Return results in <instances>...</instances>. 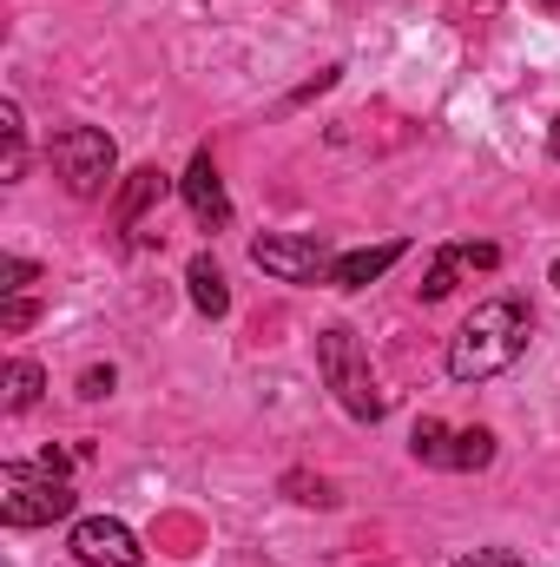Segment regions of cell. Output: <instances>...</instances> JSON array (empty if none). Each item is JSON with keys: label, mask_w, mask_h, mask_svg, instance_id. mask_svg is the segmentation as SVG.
<instances>
[{"label": "cell", "mask_w": 560, "mask_h": 567, "mask_svg": "<svg viewBox=\"0 0 560 567\" xmlns=\"http://www.w3.org/2000/svg\"><path fill=\"white\" fill-rule=\"evenodd\" d=\"M528 337H535L528 303L488 297V303H475L468 323L448 337V377H455V383H488V377H501L508 363H521Z\"/></svg>", "instance_id": "cell-1"}, {"label": "cell", "mask_w": 560, "mask_h": 567, "mask_svg": "<svg viewBox=\"0 0 560 567\" xmlns=\"http://www.w3.org/2000/svg\"><path fill=\"white\" fill-rule=\"evenodd\" d=\"M317 370H323V383L336 390V403H343L356 423H383V390H376L370 350L356 343V330H350V323L317 330Z\"/></svg>", "instance_id": "cell-2"}, {"label": "cell", "mask_w": 560, "mask_h": 567, "mask_svg": "<svg viewBox=\"0 0 560 567\" xmlns=\"http://www.w3.org/2000/svg\"><path fill=\"white\" fill-rule=\"evenodd\" d=\"M73 515V488L66 475L53 468H27V462H7L0 468V522L7 528H53Z\"/></svg>", "instance_id": "cell-3"}, {"label": "cell", "mask_w": 560, "mask_h": 567, "mask_svg": "<svg viewBox=\"0 0 560 567\" xmlns=\"http://www.w3.org/2000/svg\"><path fill=\"white\" fill-rule=\"evenodd\" d=\"M46 158H53V172L66 178L73 198H100V192L113 185V172H120V145L106 140L100 126H66V133H53Z\"/></svg>", "instance_id": "cell-4"}, {"label": "cell", "mask_w": 560, "mask_h": 567, "mask_svg": "<svg viewBox=\"0 0 560 567\" xmlns=\"http://www.w3.org/2000/svg\"><path fill=\"white\" fill-rule=\"evenodd\" d=\"M251 265L278 284H317L336 271V251L317 231H265V238H251Z\"/></svg>", "instance_id": "cell-5"}, {"label": "cell", "mask_w": 560, "mask_h": 567, "mask_svg": "<svg viewBox=\"0 0 560 567\" xmlns=\"http://www.w3.org/2000/svg\"><path fill=\"white\" fill-rule=\"evenodd\" d=\"M73 555L86 567H139L145 548L139 535L126 528V522H113V515H86V522H73V542H66Z\"/></svg>", "instance_id": "cell-6"}, {"label": "cell", "mask_w": 560, "mask_h": 567, "mask_svg": "<svg viewBox=\"0 0 560 567\" xmlns=\"http://www.w3.org/2000/svg\"><path fill=\"white\" fill-rule=\"evenodd\" d=\"M178 192H185V205H191V218H198L205 231H225V225H231V198H225V178H218L211 152H191Z\"/></svg>", "instance_id": "cell-7"}, {"label": "cell", "mask_w": 560, "mask_h": 567, "mask_svg": "<svg viewBox=\"0 0 560 567\" xmlns=\"http://www.w3.org/2000/svg\"><path fill=\"white\" fill-rule=\"evenodd\" d=\"M501 265V245H448V251H435V265H428V278H422V303H442L462 271H495Z\"/></svg>", "instance_id": "cell-8"}, {"label": "cell", "mask_w": 560, "mask_h": 567, "mask_svg": "<svg viewBox=\"0 0 560 567\" xmlns=\"http://www.w3.org/2000/svg\"><path fill=\"white\" fill-rule=\"evenodd\" d=\"M403 251H409L403 238H383V245L343 251V258H336V271H330V284H336V290H363V284H376V278H383V271H390V265H396Z\"/></svg>", "instance_id": "cell-9"}, {"label": "cell", "mask_w": 560, "mask_h": 567, "mask_svg": "<svg viewBox=\"0 0 560 567\" xmlns=\"http://www.w3.org/2000/svg\"><path fill=\"white\" fill-rule=\"evenodd\" d=\"M165 192H172V178H165L158 165H139V172H126V185H120V205H113V218H120V225H139V218L152 212V205H158V198H165Z\"/></svg>", "instance_id": "cell-10"}, {"label": "cell", "mask_w": 560, "mask_h": 567, "mask_svg": "<svg viewBox=\"0 0 560 567\" xmlns=\"http://www.w3.org/2000/svg\"><path fill=\"white\" fill-rule=\"evenodd\" d=\"M185 290H191V310H198V317H225V310H231V290H225V271L211 265V251H198V258L185 265Z\"/></svg>", "instance_id": "cell-11"}, {"label": "cell", "mask_w": 560, "mask_h": 567, "mask_svg": "<svg viewBox=\"0 0 560 567\" xmlns=\"http://www.w3.org/2000/svg\"><path fill=\"white\" fill-rule=\"evenodd\" d=\"M495 462V429H455V449H448V468H462V475H475V468H488Z\"/></svg>", "instance_id": "cell-12"}, {"label": "cell", "mask_w": 560, "mask_h": 567, "mask_svg": "<svg viewBox=\"0 0 560 567\" xmlns=\"http://www.w3.org/2000/svg\"><path fill=\"white\" fill-rule=\"evenodd\" d=\"M0 140H7V158H0V178L13 185V178L27 172V126H20V106H13V100L0 106Z\"/></svg>", "instance_id": "cell-13"}, {"label": "cell", "mask_w": 560, "mask_h": 567, "mask_svg": "<svg viewBox=\"0 0 560 567\" xmlns=\"http://www.w3.org/2000/svg\"><path fill=\"white\" fill-rule=\"evenodd\" d=\"M40 390H46V370L40 363H7V410H33L40 403Z\"/></svg>", "instance_id": "cell-14"}, {"label": "cell", "mask_w": 560, "mask_h": 567, "mask_svg": "<svg viewBox=\"0 0 560 567\" xmlns=\"http://www.w3.org/2000/svg\"><path fill=\"white\" fill-rule=\"evenodd\" d=\"M409 449H416V462H428V468H448V449H455V435L435 423V416H422L416 435H409Z\"/></svg>", "instance_id": "cell-15"}, {"label": "cell", "mask_w": 560, "mask_h": 567, "mask_svg": "<svg viewBox=\"0 0 560 567\" xmlns=\"http://www.w3.org/2000/svg\"><path fill=\"white\" fill-rule=\"evenodd\" d=\"M283 495H290V502H317V508L336 502V488H330L323 475H317V482H310V475H283Z\"/></svg>", "instance_id": "cell-16"}, {"label": "cell", "mask_w": 560, "mask_h": 567, "mask_svg": "<svg viewBox=\"0 0 560 567\" xmlns=\"http://www.w3.org/2000/svg\"><path fill=\"white\" fill-rule=\"evenodd\" d=\"M33 278H40V265H27V258H7V265H0V290H7V297H20Z\"/></svg>", "instance_id": "cell-17"}, {"label": "cell", "mask_w": 560, "mask_h": 567, "mask_svg": "<svg viewBox=\"0 0 560 567\" xmlns=\"http://www.w3.org/2000/svg\"><path fill=\"white\" fill-rule=\"evenodd\" d=\"M33 317H40V303H33V297H7V303H0V330H27Z\"/></svg>", "instance_id": "cell-18"}, {"label": "cell", "mask_w": 560, "mask_h": 567, "mask_svg": "<svg viewBox=\"0 0 560 567\" xmlns=\"http://www.w3.org/2000/svg\"><path fill=\"white\" fill-rule=\"evenodd\" d=\"M455 567H528L515 548H475V555H462Z\"/></svg>", "instance_id": "cell-19"}, {"label": "cell", "mask_w": 560, "mask_h": 567, "mask_svg": "<svg viewBox=\"0 0 560 567\" xmlns=\"http://www.w3.org/2000/svg\"><path fill=\"white\" fill-rule=\"evenodd\" d=\"M113 383H120V377H113V363H106V370L93 363V370L80 377V396H86V403H100V396H113Z\"/></svg>", "instance_id": "cell-20"}, {"label": "cell", "mask_w": 560, "mask_h": 567, "mask_svg": "<svg viewBox=\"0 0 560 567\" xmlns=\"http://www.w3.org/2000/svg\"><path fill=\"white\" fill-rule=\"evenodd\" d=\"M40 468H53V475H66V468H73V455H66V449H46V455H40Z\"/></svg>", "instance_id": "cell-21"}, {"label": "cell", "mask_w": 560, "mask_h": 567, "mask_svg": "<svg viewBox=\"0 0 560 567\" xmlns=\"http://www.w3.org/2000/svg\"><path fill=\"white\" fill-rule=\"evenodd\" d=\"M548 152L560 158V113H554V126H548Z\"/></svg>", "instance_id": "cell-22"}, {"label": "cell", "mask_w": 560, "mask_h": 567, "mask_svg": "<svg viewBox=\"0 0 560 567\" xmlns=\"http://www.w3.org/2000/svg\"><path fill=\"white\" fill-rule=\"evenodd\" d=\"M554 284H560V265H554Z\"/></svg>", "instance_id": "cell-23"}]
</instances>
